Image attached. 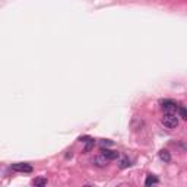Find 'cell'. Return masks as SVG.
I'll return each mask as SVG.
<instances>
[{"mask_svg":"<svg viewBox=\"0 0 187 187\" xmlns=\"http://www.w3.org/2000/svg\"><path fill=\"white\" fill-rule=\"evenodd\" d=\"M177 110H178V114H180V117H181V118H187V111H186V108H184V107L178 105V107H177Z\"/></svg>","mask_w":187,"mask_h":187,"instance_id":"10","label":"cell"},{"mask_svg":"<svg viewBox=\"0 0 187 187\" xmlns=\"http://www.w3.org/2000/svg\"><path fill=\"white\" fill-rule=\"evenodd\" d=\"M92 148H94V139H89L88 143H86V146H85V152H89Z\"/></svg>","mask_w":187,"mask_h":187,"instance_id":"11","label":"cell"},{"mask_svg":"<svg viewBox=\"0 0 187 187\" xmlns=\"http://www.w3.org/2000/svg\"><path fill=\"white\" fill-rule=\"evenodd\" d=\"M34 184L38 186V187H43L47 184V178H41V177H39V178H35V180H34Z\"/></svg>","mask_w":187,"mask_h":187,"instance_id":"9","label":"cell"},{"mask_svg":"<svg viewBox=\"0 0 187 187\" xmlns=\"http://www.w3.org/2000/svg\"><path fill=\"white\" fill-rule=\"evenodd\" d=\"M101 155L105 156L108 161H113V160H117V158H118V152H117V151H111V149H107V148L101 149Z\"/></svg>","mask_w":187,"mask_h":187,"instance_id":"4","label":"cell"},{"mask_svg":"<svg viewBox=\"0 0 187 187\" xmlns=\"http://www.w3.org/2000/svg\"><path fill=\"white\" fill-rule=\"evenodd\" d=\"M111 145H113L111 140H102V142H101V146H111Z\"/></svg>","mask_w":187,"mask_h":187,"instance_id":"12","label":"cell"},{"mask_svg":"<svg viewBox=\"0 0 187 187\" xmlns=\"http://www.w3.org/2000/svg\"><path fill=\"white\" fill-rule=\"evenodd\" d=\"M160 158L164 162H170L171 161V155H170V152L167 151V149H162V151H160Z\"/></svg>","mask_w":187,"mask_h":187,"instance_id":"6","label":"cell"},{"mask_svg":"<svg viewBox=\"0 0 187 187\" xmlns=\"http://www.w3.org/2000/svg\"><path fill=\"white\" fill-rule=\"evenodd\" d=\"M158 183V178L155 176H148L146 180H145V186H152V184H156Z\"/></svg>","mask_w":187,"mask_h":187,"instance_id":"8","label":"cell"},{"mask_svg":"<svg viewBox=\"0 0 187 187\" xmlns=\"http://www.w3.org/2000/svg\"><path fill=\"white\" fill-rule=\"evenodd\" d=\"M161 121L167 129H176L178 126V118H177L176 113H165L162 118H161Z\"/></svg>","mask_w":187,"mask_h":187,"instance_id":"1","label":"cell"},{"mask_svg":"<svg viewBox=\"0 0 187 187\" xmlns=\"http://www.w3.org/2000/svg\"><path fill=\"white\" fill-rule=\"evenodd\" d=\"M12 170L16 172H32V167L29 164H25V162H18V164L12 165Z\"/></svg>","mask_w":187,"mask_h":187,"instance_id":"3","label":"cell"},{"mask_svg":"<svg viewBox=\"0 0 187 187\" xmlns=\"http://www.w3.org/2000/svg\"><path fill=\"white\" fill-rule=\"evenodd\" d=\"M94 164L97 165V167H99V168H102V167H105L107 165V162H108V160L105 158V156H102V155H99V156H95L92 161Z\"/></svg>","mask_w":187,"mask_h":187,"instance_id":"5","label":"cell"},{"mask_svg":"<svg viewBox=\"0 0 187 187\" xmlns=\"http://www.w3.org/2000/svg\"><path fill=\"white\" fill-rule=\"evenodd\" d=\"M177 107H178V105H177L174 101H171V99H164V101H161V108L164 110V113H176Z\"/></svg>","mask_w":187,"mask_h":187,"instance_id":"2","label":"cell"},{"mask_svg":"<svg viewBox=\"0 0 187 187\" xmlns=\"http://www.w3.org/2000/svg\"><path fill=\"white\" fill-rule=\"evenodd\" d=\"M118 167H120L121 170L123 168H127V167H130V160L127 158V156H123L120 160V162H118Z\"/></svg>","mask_w":187,"mask_h":187,"instance_id":"7","label":"cell"}]
</instances>
